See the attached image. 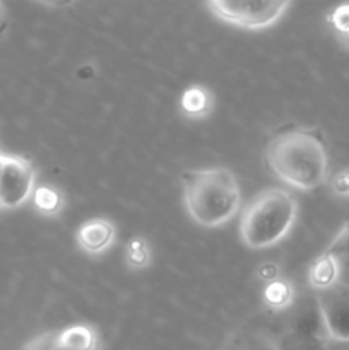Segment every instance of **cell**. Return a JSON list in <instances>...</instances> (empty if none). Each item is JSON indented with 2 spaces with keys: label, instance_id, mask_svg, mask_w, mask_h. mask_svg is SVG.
Segmentation results:
<instances>
[{
  "label": "cell",
  "instance_id": "cell-1",
  "mask_svg": "<svg viewBox=\"0 0 349 350\" xmlns=\"http://www.w3.org/2000/svg\"><path fill=\"white\" fill-rule=\"evenodd\" d=\"M266 159L277 178L298 190H315L327 178V147L317 130L281 129L267 144Z\"/></svg>",
  "mask_w": 349,
  "mask_h": 350
},
{
  "label": "cell",
  "instance_id": "cell-2",
  "mask_svg": "<svg viewBox=\"0 0 349 350\" xmlns=\"http://www.w3.org/2000/svg\"><path fill=\"white\" fill-rule=\"evenodd\" d=\"M181 183L185 207L197 224L218 228L238 212L242 193L235 174L226 167L187 171Z\"/></svg>",
  "mask_w": 349,
  "mask_h": 350
},
{
  "label": "cell",
  "instance_id": "cell-3",
  "mask_svg": "<svg viewBox=\"0 0 349 350\" xmlns=\"http://www.w3.org/2000/svg\"><path fill=\"white\" fill-rule=\"evenodd\" d=\"M298 205L287 191L272 188L257 195L243 212L242 239L248 248L263 250L277 245L296 221Z\"/></svg>",
  "mask_w": 349,
  "mask_h": 350
},
{
  "label": "cell",
  "instance_id": "cell-4",
  "mask_svg": "<svg viewBox=\"0 0 349 350\" xmlns=\"http://www.w3.org/2000/svg\"><path fill=\"white\" fill-rule=\"evenodd\" d=\"M286 0H211L207 9L212 16L243 29H266L286 14Z\"/></svg>",
  "mask_w": 349,
  "mask_h": 350
},
{
  "label": "cell",
  "instance_id": "cell-5",
  "mask_svg": "<svg viewBox=\"0 0 349 350\" xmlns=\"http://www.w3.org/2000/svg\"><path fill=\"white\" fill-rule=\"evenodd\" d=\"M34 185V170L23 157H7L0 176V205L19 207L29 198Z\"/></svg>",
  "mask_w": 349,
  "mask_h": 350
},
{
  "label": "cell",
  "instance_id": "cell-6",
  "mask_svg": "<svg viewBox=\"0 0 349 350\" xmlns=\"http://www.w3.org/2000/svg\"><path fill=\"white\" fill-rule=\"evenodd\" d=\"M287 332L322 338V340H331L324 313H322L320 301H318L317 293L313 289L310 294H305L291 304Z\"/></svg>",
  "mask_w": 349,
  "mask_h": 350
},
{
  "label": "cell",
  "instance_id": "cell-7",
  "mask_svg": "<svg viewBox=\"0 0 349 350\" xmlns=\"http://www.w3.org/2000/svg\"><path fill=\"white\" fill-rule=\"evenodd\" d=\"M317 296L331 340H349V287L337 282Z\"/></svg>",
  "mask_w": 349,
  "mask_h": 350
},
{
  "label": "cell",
  "instance_id": "cell-8",
  "mask_svg": "<svg viewBox=\"0 0 349 350\" xmlns=\"http://www.w3.org/2000/svg\"><path fill=\"white\" fill-rule=\"evenodd\" d=\"M113 239H115V229H113L112 222L105 221V219H92V221L86 222L77 232V241L81 248L91 255H98V253L108 250Z\"/></svg>",
  "mask_w": 349,
  "mask_h": 350
},
{
  "label": "cell",
  "instance_id": "cell-9",
  "mask_svg": "<svg viewBox=\"0 0 349 350\" xmlns=\"http://www.w3.org/2000/svg\"><path fill=\"white\" fill-rule=\"evenodd\" d=\"M339 280V265H337V258L334 256L324 255L320 258L315 260V263L311 265L310 270V282H311V289L315 293H320V291L328 289V287L335 286Z\"/></svg>",
  "mask_w": 349,
  "mask_h": 350
},
{
  "label": "cell",
  "instance_id": "cell-10",
  "mask_svg": "<svg viewBox=\"0 0 349 350\" xmlns=\"http://www.w3.org/2000/svg\"><path fill=\"white\" fill-rule=\"evenodd\" d=\"M53 344L64 350H94V334L88 327H70Z\"/></svg>",
  "mask_w": 349,
  "mask_h": 350
},
{
  "label": "cell",
  "instance_id": "cell-11",
  "mask_svg": "<svg viewBox=\"0 0 349 350\" xmlns=\"http://www.w3.org/2000/svg\"><path fill=\"white\" fill-rule=\"evenodd\" d=\"M276 347L277 350H331L328 349V340L298 335L287 330L277 337Z\"/></svg>",
  "mask_w": 349,
  "mask_h": 350
},
{
  "label": "cell",
  "instance_id": "cell-12",
  "mask_svg": "<svg viewBox=\"0 0 349 350\" xmlns=\"http://www.w3.org/2000/svg\"><path fill=\"white\" fill-rule=\"evenodd\" d=\"M222 350H277L276 340L259 332H246L224 345Z\"/></svg>",
  "mask_w": 349,
  "mask_h": 350
},
{
  "label": "cell",
  "instance_id": "cell-13",
  "mask_svg": "<svg viewBox=\"0 0 349 350\" xmlns=\"http://www.w3.org/2000/svg\"><path fill=\"white\" fill-rule=\"evenodd\" d=\"M34 200H36V207L44 214H57L62 208V197L57 190L48 187L38 188L34 193Z\"/></svg>",
  "mask_w": 349,
  "mask_h": 350
},
{
  "label": "cell",
  "instance_id": "cell-14",
  "mask_svg": "<svg viewBox=\"0 0 349 350\" xmlns=\"http://www.w3.org/2000/svg\"><path fill=\"white\" fill-rule=\"evenodd\" d=\"M181 108L188 115H202L207 109V94L204 89L192 88L185 91L183 98H181Z\"/></svg>",
  "mask_w": 349,
  "mask_h": 350
},
{
  "label": "cell",
  "instance_id": "cell-15",
  "mask_svg": "<svg viewBox=\"0 0 349 350\" xmlns=\"http://www.w3.org/2000/svg\"><path fill=\"white\" fill-rule=\"evenodd\" d=\"M266 299L272 306H284L291 299V291L287 284L284 282H272L266 291Z\"/></svg>",
  "mask_w": 349,
  "mask_h": 350
},
{
  "label": "cell",
  "instance_id": "cell-16",
  "mask_svg": "<svg viewBox=\"0 0 349 350\" xmlns=\"http://www.w3.org/2000/svg\"><path fill=\"white\" fill-rule=\"evenodd\" d=\"M325 253L334 258H342V256L349 255V222L341 229L337 236H335L334 241L331 243Z\"/></svg>",
  "mask_w": 349,
  "mask_h": 350
},
{
  "label": "cell",
  "instance_id": "cell-17",
  "mask_svg": "<svg viewBox=\"0 0 349 350\" xmlns=\"http://www.w3.org/2000/svg\"><path fill=\"white\" fill-rule=\"evenodd\" d=\"M127 258H129L130 265L133 267L146 265L147 258H149V252H147L146 248V243L140 241V239L130 241L129 250H127Z\"/></svg>",
  "mask_w": 349,
  "mask_h": 350
},
{
  "label": "cell",
  "instance_id": "cell-18",
  "mask_svg": "<svg viewBox=\"0 0 349 350\" xmlns=\"http://www.w3.org/2000/svg\"><path fill=\"white\" fill-rule=\"evenodd\" d=\"M339 265V284L349 287V255L342 256V258H337Z\"/></svg>",
  "mask_w": 349,
  "mask_h": 350
},
{
  "label": "cell",
  "instance_id": "cell-19",
  "mask_svg": "<svg viewBox=\"0 0 349 350\" xmlns=\"http://www.w3.org/2000/svg\"><path fill=\"white\" fill-rule=\"evenodd\" d=\"M335 26L341 31H349V7H341L335 12Z\"/></svg>",
  "mask_w": 349,
  "mask_h": 350
},
{
  "label": "cell",
  "instance_id": "cell-20",
  "mask_svg": "<svg viewBox=\"0 0 349 350\" xmlns=\"http://www.w3.org/2000/svg\"><path fill=\"white\" fill-rule=\"evenodd\" d=\"M331 350H349V340H328Z\"/></svg>",
  "mask_w": 349,
  "mask_h": 350
},
{
  "label": "cell",
  "instance_id": "cell-21",
  "mask_svg": "<svg viewBox=\"0 0 349 350\" xmlns=\"http://www.w3.org/2000/svg\"><path fill=\"white\" fill-rule=\"evenodd\" d=\"M5 161H7V157H3L2 154H0V176H2L3 167H5Z\"/></svg>",
  "mask_w": 349,
  "mask_h": 350
},
{
  "label": "cell",
  "instance_id": "cell-22",
  "mask_svg": "<svg viewBox=\"0 0 349 350\" xmlns=\"http://www.w3.org/2000/svg\"><path fill=\"white\" fill-rule=\"evenodd\" d=\"M47 347H48V344H44L43 347H40V349H38V350H47Z\"/></svg>",
  "mask_w": 349,
  "mask_h": 350
}]
</instances>
